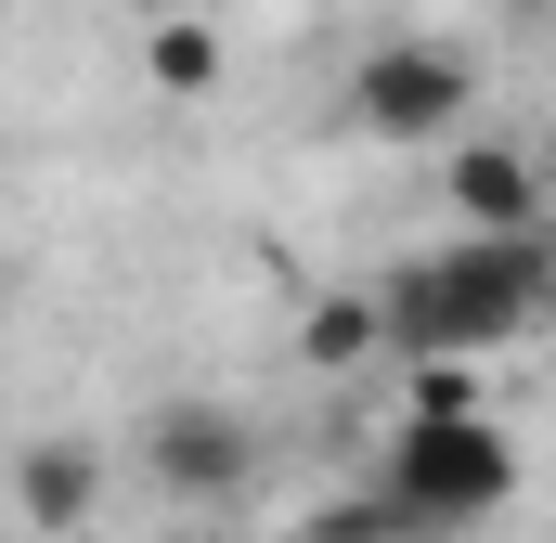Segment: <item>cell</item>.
<instances>
[{"label": "cell", "instance_id": "cell-1", "mask_svg": "<svg viewBox=\"0 0 556 543\" xmlns=\"http://www.w3.org/2000/svg\"><path fill=\"white\" fill-rule=\"evenodd\" d=\"M556 298V233H453L376 272V324L402 363H492L544 324Z\"/></svg>", "mask_w": 556, "mask_h": 543}, {"label": "cell", "instance_id": "cell-2", "mask_svg": "<svg viewBox=\"0 0 556 543\" xmlns=\"http://www.w3.org/2000/svg\"><path fill=\"white\" fill-rule=\"evenodd\" d=\"M518 440L492 427V414H402L389 427V453H376V492L402 505V518H427V531H479V518H505L518 505Z\"/></svg>", "mask_w": 556, "mask_h": 543}, {"label": "cell", "instance_id": "cell-3", "mask_svg": "<svg viewBox=\"0 0 556 543\" xmlns=\"http://www.w3.org/2000/svg\"><path fill=\"white\" fill-rule=\"evenodd\" d=\"M466 104H479V65L453 39H389L350 65V130L363 142H466Z\"/></svg>", "mask_w": 556, "mask_h": 543}, {"label": "cell", "instance_id": "cell-4", "mask_svg": "<svg viewBox=\"0 0 556 543\" xmlns=\"http://www.w3.org/2000/svg\"><path fill=\"white\" fill-rule=\"evenodd\" d=\"M142 479L168 505H247L260 492V427L233 402H155L142 414Z\"/></svg>", "mask_w": 556, "mask_h": 543}, {"label": "cell", "instance_id": "cell-5", "mask_svg": "<svg viewBox=\"0 0 556 543\" xmlns=\"http://www.w3.org/2000/svg\"><path fill=\"white\" fill-rule=\"evenodd\" d=\"M440 194H453V233H544V155L531 142H453V168H440Z\"/></svg>", "mask_w": 556, "mask_h": 543}, {"label": "cell", "instance_id": "cell-6", "mask_svg": "<svg viewBox=\"0 0 556 543\" xmlns=\"http://www.w3.org/2000/svg\"><path fill=\"white\" fill-rule=\"evenodd\" d=\"M91 505H104V453L91 440H26L13 453V518L26 531H78Z\"/></svg>", "mask_w": 556, "mask_h": 543}, {"label": "cell", "instance_id": "cell-7", "mask_svg": "<svg viewBox=\"0 0 556 543\" xmlns=\"http://www.w3.org/2000/svg\"><path fill=\"white\" fill-rule=\"evenodd\" d=\"M220 65H233V52H220V26H207V13H155V26H142V91L207 104V91H220Z\"/></svg>", "mask_w": 556, "mask_h": 543}, {"label": "cell", "instance_id": "cell-8", "mask_svg": "<svg viewBox=\"0 0 556 543\" xmlns=\"http://www.w3.org/2000/svg\"><path fill=\"white\" fill-rule=\"evenodd\" d=\"M298 363H311V376H363V363H389V324H376V298L324 285V298L298 311Z\"/></svg>", "mask_w": 556, "mask_h": 543}, {"label": "cell", "instance_id": "cell-9", "mask_svg": "<svg viewBox=\"0 0 556 543\" xmlns=\"http://www.w3.org/2000/svg\"><path fill=\"white\" fill-rule=\"evenodd\" d=\"M311 543H440V531H427V518H402V505L363 479V492H337V505L311 518Z\"/></svg>", "mask_w": 556, "mask_h": 543}, {"label": "cell", "instance_id": "cell-10", "mask_svg": "<svg viewBox=\"0 0 556 543\" xmlns=\"http://www.w3.org/2000/svg\"><path fill=\"white\" fill-rule=\"evenodd\" d=\"M402 414H492V402H479L466 363H415V376H402Z\"/></svg>", "mask_w": 556, "mask_h": 543}, {"label": "cell", "instance_id": "cell-11", "mask_svg": "<svg viewBox=\"0 0 556 543\" xmlns=\"http://www.w3.org/2000/svg\"><path fill=\"white\" fill-rule=\"evenodd\" d=\"M518 13H531V0H518Z\"/></svg>", "mask_w": 556, "mask_h": 543}]
</instances>
